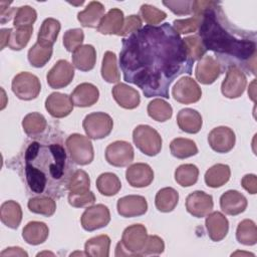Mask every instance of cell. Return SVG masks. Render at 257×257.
<instances>
[{
  "mask_svg": "<svg viewBox=\"0 0 257 257\" xmlns=\"http://www.w3.org/2000/svg\"><path fill=\"white\" fill-rule=\"evenodd\" d=\"M33 33V26L23 28H10L8 47L12 50L19 51L29 42Z\"/></svg>",
  "mask_w": 257,
  "mask_h": 257,
  "instance_id": "ee69618b",
  "label": "cell"
},
{
  "mask_svg": "<svg viewBox=\"0 0 257 257\" xmlns=\"http://www.w3.org/2000/svg\"><path fill=\"white\" fill-rule=\"evenodd\" d=\"M147 239V228L143 224L126 227L122 232L121 240L116 244L115 256H142Z\"/></svg>",
  "mask_w": 257,
  "mask_h": 257,
  "instance_id": "277c9868",
  "label": "cell"
},
{
  "mask_svg": "<svg viewBox=\"0 0 257 257\" xmlns=\"http://www.w3.org/2000/svg\"><path fill=\"white\" fill-rule=\"evenodd\" d=\"M230 177L231 170L228 165L216 164L206 171L204 180L208 187L220 188L230 180Z\"/></svg>",
  "mask_w": 257,
  "mask_h": 257,
  "instance_id": "4dcf8cb0",
  "label": "cell"
},
{
  "mask_svg": "<svg viewBox=\"0 0 257 257\" xmlns=\"http://www.w3.org/2000/svg\"><path fill=\"white\" fill-rule=\"evenodd\" d=\"M125 179L134 188H145L153 182L154 171L148 164L136 163L126 169Z\"/></svg>",
  "mask_w": 257,
  "mask_h": 257,
  "instance_id": "d6986e66",
  "label": "cell"
},
{
  "mask_svg": "<svg viewBox=\"0 0 257 257\" xmlns=\"http://www.w3.org/2000/svg\"><path fill=\"white\" fill-rule=\"evenodd\" d=\"M171 154L177 159H187L198 154V148L194 141L185 138H176L170 144Z\"/></svg>",
  "mask_w": 257,
  "mask_h": 257,
  "instance_id": "e575fe53",
  "label": "cell"
},
{
  "mask_svg": "<svg viewBox=\"0 0 257 257\" xmlns=\"http://www.w3.org/2000/svg\"><path fill=\"white\" fill-rule=\"evenodd\" d=\"M60 28L61 25L57 19L46 18L39 28L36 42L46 47H52L58 37Z\"/></svg>",
  "mask_w": 257,
  "mask_h": 257,
  "instance_id": "f546056e",
  "label": "cell"
},
{
  "mask_svg": "<svg viewBox=\"0 0 257 257\" xmlns=\"http://www.w3.org/2000/svg\"><path fill=\"white\" fill-rule=\"evenodd\" d=\"M110 247V238L101 234L88 239L84 244L85 255L92 257H108Z\"/></svg>",
  "mask_w": 257,
  "mask_h": 257,
  "instance_id": "d6a6232c",
  "label": "cell"
},
{
  "mask_svg": "<svg viewBox=\"0 0 257 257\" xmlns=\"http://www.w3.org/2000/svg\"><path fill=\"white\" fill-rule=\"evenodd\" d=\"M241 186L249 194L254 195L257 193V177L254 174H247L241 180Z\"/></svg>",
  "mask_w": 257,
  "mask_h": 257,
  "instance_id": "11a10c76",
  "label": "cell"
},
{
  "mask_svg": "<svg viewBox=\"0 0 257 257\" xmlns=\"http://www.w3.org/2000/svg\"><path fill=\"white\" fill-rule=\"evenodd\" d=\"M27 207L29 211L34 214L50 217L55 213L56 203L50 196H40L30 198L27 203Z\"/></svg>",
  "mask_w": 257,
  "mask_h": 257,
  "instance_id": "8d00e7d4",
  "label": "cell"
},
{
  "mask_svg": "<svg viewBox=\"0 0 257 257\" xmlns=\"http://www.w3.org/2000/svg\"><path fill=\"white\" fill-rule=\"evenodd\" d=\"M10 4H11L10 2H4V1L0 2V17H1L0 22H1V24L8 22L12 18L13 14L15 15L17 8H10L9 7Z\"/></svg>",
  "mask_w": 257,
  "mask_h": 257,
  "instance_id": "9f6ffc18",
  "label": "cell"
},
{
  "mask_svg": "<svg viewBox=\"0 0 257 257\" xmlns=\"http://www.w3.org/2000/svg\"><path fill=\"white\" fill-rule=\"evenodd\" d=\"M209 238L214 242L223 240L229 231L228 219L219 211L209 213L205 221Z\"/></svg>",
  "mask_w": 257,
  "mask_h": 257,
  "instance_id": "ffe728a7",
  "label": "cell"
},
{
  "mask_svg": "<svg viewBox=\"0 0 257 257\" xmlns=\"http://www.w3.org/2000/svg\"><path fill=\"white\" fill-rule=\"evenodd\" d=\"M49 235L48 226L39 221L28 222L22 230V238L27 244L39 245L46 241Z\"/></svg>",
  "mask_w": 257,
  "mask_h": 257,
  "instance_id": "83f0119b",
  "label": "cell"
},
{
  "mask_svg": "<svg viewBox=\"0 0 257 257\" xmlns=\"http://www.w3.org/2000/svg\"><path fill=\"white\" fill-rule=\"evenodd\" d=\"M133 141L136 147L149 157L157 156L162 150V137L152 126L139 124L133 132Z\"/></svg>",
  "mask_w": 257,
  "mask_h": 257,
  "instance_id": "8992f818",
  "label": "cell"
},
{
  "mask_svg": "<svg viewBox=\"0 0 257 257\" xmlns=\"http://www.w3.org/2000/svg\"><path fill=\"white\" fill-rule=\"evenodd\" d=\"M187 51H188V55L189 57L192 59L193 62H195L196 60H200L206 53V49L200 39V37L198 35H191V36H187L183 39Z\"/></svg>",
  "mask_w": 257,
  "mask_h": 257,
  "instance_id": "7dc6e473",
  "label": "cell"
},
{
  "mask_svg": "<svg viewBox=\"0 0 257 257\" xmlns=\"http://www.w3.org/2000/svg\"><path fill=\"white\" fill-rule=\"evenodd\" d=\"M164 250H165V243L163 239L157 235H150L148 236L142 256L160 255L164 252Z\"/></svg>",
  "mask_w": 257,
  "mask_h": 257,
  "instance_id": "f907efd6",
  "label": "cell"
},
{
  "mask_svg": "<svg viewBox=\"0 0 257 257\" xmlns=\"http://www.w3.org/2000/svg\"><path fill=\"white\" fill-rule=\"evenodd\" d=\"M0 256H22V257H27L28 254L25 252L22 248L20 247H8L5 250H3L0 253Z\"/></svg>",
  "mask_w": 257,
  "mask_h": 257,
  "instance_id": "6f0895ef",
  "label": "cell"
},
{
  "mask_svg": "<svg viewBox=\"0 0 257 257\" xmlns=\"http://www.w3.org/2000/svg\"><path fill=\"white\" fill-rule=\"evenodd\" d=\"M41 255H53L54 256V254L50 253V252H42V253H38L37 254V256H41Z\"/></svg>",
  "mask_w": 257,
  "mask_h": 257,
  "instance_id": "6125c7cd",
  "label": "cell"
},
{
  "mask_svg": "<svg viewBox=\"0 0 257 257\" xmlns=\"http://www.w3.org/2000/svg\"><path fill=\"white\" fill-rule=\"evenodd\" d=\"M65 147L70 160L74 164L85 166L93 161V146L88 137L80 134H72L67 137Z\"/></svg>",
  "mask_w": 257,
  "mask_h": 257,
  "instance_id": "5b68a950",
  "label": "cell"
},
{
  "mask_svg": "<svg viewBox=\"0 0 257 257\" xmlns=\"http://www.w3.org/2000/svg\"><path fill=\"white\" fill-rule=\"evenodd\" d=\"M0 219L6 227L17 229L22 220L21 206L13 200L5 201L0 207Z\"/></svg>",
  "mask_w": 257,
  "mask_h": 257,
  "instance_id": "f1b7e54d",
  "label": "cell"
},
{
  "mask_svg": "<svg viewBox=\"0 0 257 257\" xmlns=\"http://www.w3.org/2000/svg\"><path fill=\"white\" fill-rule=\"evenodd\" d=\"M247 78L243 70L235 65L227 67L226 77L222 81L221 91L227 98L240 97L246 88Z\"/></svg>",
  "mask_w": 257,
  "mask_h": 257,
  "instance_id": "9c48e42d",
  "label": "cell"
},
{
  "mask_svg": "<svg viewBox=\"0 0 257 257\" xmlns=\"http://www.w3.org/2000/svg\"><path fill=\"white\" fill-rule=\"evenodd\" d=\"M246 197L236 190H229L221 195L220 207L222 211L230 216H236L243 213L247 208Z\"/></svg>",
  "mask_w": 257,
  "mask_h": 257,
  "instance_id": "7402d4cb",
  "label": "cell"
},
{
  "mask_svg": "<svg viewBox=\"0 0 257 257\" xmlns=\"http://www.w3.org/2000/svg\"><path fill=\"white\" fill-rule=\"evenodd\" d=\"M163 4L177 15H189L192 13L193 1H163Z\"/></svg>",
  "mask_w": 257,
  "mask_h": 257,
  "instance_id": "db71d44e",
  "label": "cell"
},
{
  "mask_svg": "<svg viewBox=\"0 0 257 257\" xmlns=\"http://www.w3.org/2000/svg\"><path fill=\"white\" fill-rule=\"evenodd\" d=\"M53 49L52 47H46L38 42H36L31 48L28 50V61L29 63L37 68L43 67L51 58Z\"/></svg>",
  "mask_w": 257,
  "mask_h": 257,
  "instance_id": "b9f144b4",
  "label": "cell"
},
{
  "mask_svg": "<svg viewBox=\"0 0 257 257\" xmlns=\"http://www.w3.org/2000/svg\"><path fill=\"white\" fill-rule=\"evenodd\" d=\"M140 15L143 20L152 26H157L167 18V13L150 4H143L140 8Z\"/></svg>",
  "mask_w": 257,
  "mask_h": 257,
  "instance_id": "bcb514c9",
  "label": "cell"
},
{
  "mask_svg": "<svg viewBox=\"0 0 257 257\" xmlns=\"http://www.w3.org/2000/svg\"><path fill=\"white\" fill-rule=\"evenodd\" d=\"M123 21V12L118 8H112L104 14L96 29L99 33L104 35H118L122 28Z\"/></svg>",
  "mask_w": 257,
  "mask_h": 257,
  "instance_id": "cb8c5ba5",
  "label": "cell"
},
{
  "mask_svg": "<svg viewBox=\"0 0 257 257\" xmlns=\"http://www.w3.org/2000/svg\"><path fill=\"white\" fill-rule=\"evenodd\" d=\"M96 188L101 195L111 197L119 192L121 183L115 174L107 172L98 176L96 179Z\"/></svg>",
  "mask_w": 257,
  "mask_h": 257,
  "instance_id": "d590c367",
  "label": "cell"
},
{
  "mask_svg": "<svg viewBox=\"0 0 257 257\" xmlns=\"http://www.w3.org/2000/svg\"><path fill=\"white\" fill-rule=\"evenodd\" d=\"M199 169L193 164H183L175 171V180L182 187H191L198 181Z\"/></svg>",
  "mask_w": 257,
  "mask_h": 257,
  "instance_id": "60d3db41",
  "label": "cell"
},
{
  "mask_svg": "<svg viewBox=\"0 0 257 257\" xmlns=\"http://www.w3.org/2000/svg\"><path fill=\"white\" fill-rule=\"evenodd\" d=\"M73 105L77 107H88L96 103L99 98L98 88L88 82L78 84L70 94Z\"/></svg>",
  "mask_w": 257,
  "mask_h": 257,
  "instance_id": "44dd1931",
  "label": "cell"
},
{
  "mask_svg": "<svg viewBox=\"0 0 257 257\" xmlns=\"http://www.w3.org/2000/svg\"><path fill=\"white\" fill-rule=\"evenodd\" d=\"M84 40V33L80 28L68 29L63 35V45L69 52H73L80 47Z\"/></svg>",
  "mask_w": 257,
  "mask_h": 257,
  "instance_id": "c3c4849f",
  "label": "cell"
},
{
  "mask_svg": "<svg viewBox=\"0 0 257 257\" xmlns=\"http://www.w3.org/2000/svg\"><path fill=\"white\" fill-rule=\"evenodd\" d=\"M71 98L66 93L52 92L45 99V108L55 118H62L70 114L73 109Z\"/></svg>",
  "mask_w": 257,
  "mask_h": 257,
  "instance_id": "ac0fdd59",
  "label": "cell"
},
{
  "mask_svg": "<svg viewBox=\"0 0 257 257\" xmlns=\"http://www.w3.org/2000/svg\"><path fill=\"white\" fill-rule=\"evenodd\" d=\"M105 160L113 167H126L133 161L135 152L133 146L125 141H115L105 149Z\"/></svg>",
  "mask_w": 257,
  "mask_h": 257,
  "instance_id": "7c38bea8",
  "label": "cell"
},
{
  "mask_svg": "<svg viewBox=\"0 0 257 257\" xmlns=\"http://www.w3.org/2000/svg\"><path fill=\"white\" fill-rule=\"evenodd\" d=\"M172 95L178 102L190 104L201 99L202 89L195 79L190 76H183L173 86Z\"/></svg>",
  "mask_w": 257,
  "mask_h": 257,
  "instance_id": "8fae6325",
  "label": "cell"
},
{
  "mask_svg": "<svg viewBox=\"0 0 257 257\" xmlns=\"http://www.w3.org/2000/svg\"><path fill=\"white\" fill-rule=\"evenodd\" d=\"M22 127L28 137L36 138L45 132L47 121L41 113L30 112L24 116L22 120Z\"/></svg>",
  "mask_w": 257,
  "mask_h": 257,
  "instance_id": "836d02e7",
  "label": "cell"
},
{
  "mask_svg": "<svg viewBox=\"0 0 257 257\" xmlns=\"http://www.w3.org/2000/svg\"><path fill=\"white\" fill-rule=\"evenodd\" d=\"M74 77V68L65 59H59L47 72L46 80L51 88L59 89L67 86Z\"/></svg>",
  "mask_w": 257,
  "mask_h": 257,
  "instance_id": "4fadbf2b",
  "label": "cell"
},
{
  "mask_svg": "<svg viewBox=\"0 0 257 257\" xmlns=\"http://www.w3.org/2000/svg\"><path fill=\"white\" fill-rule=\"evenodd\" d=\"M13 93L22 100H32L38 96L41 90L39 78L27 71L16 74L11 82Z\"/></svg>",
  "mask_w": 257,
  "mask_h": 257,
  "instance_id": "52a82bcc",
  "label": "cell"
},
{
  "mask_svg": "<svg viewBox=\"0 0 257 257\" xmlns=\"http://www.w3.org/2000/svg\"><path fill=\"white\" fill-rule=\"evenodd\" d=\"M72 65L80 71L91 70L96 61L95 48L90 44H84L72 52Z\"/></svg>",
  "mask_w": 257,
  "mask_h": 257,
  "instance_id": "484cf974",
  "label": "cell"
},
{
  "mask_svg": "<svg viewBox=\"0 0 257 257\" xmlns=\"http://www.w3.org/2000/svg\"><path fill=\"white\" fill-rule=\"evenodd\" d=\"M105 8L98 1H91L80 12L77 13V20L83 27L97 28L101 18L104 16Z\"/></svg>",
  "mask_w": 257,
  "mask_h": 257,
  "instance_id": "d4e9b609",
  "label": "cell"
},
{
  "mask_svg": "<svg viewBox=\"0 0 257 257\" xmlns=\"http://www.w3.org/2000/svg\"><path fill=\"white\" fill-rule=\"evenodd\" d=\"M110 212L103 204H96L87 207L80 217L81 227L88 232L98 230L108 225Z\"/></svg>",
  "mask_w": 257,
  "mask_h": 257,
  "instance_id": "30bf717a",
  "label": "cell"
},
{
  "mask_svg": "<svg viewBox=\"0 0 257 257\" xmlns=\"http://www.w3.org/2000/svg\"><path fill=\"white\" fill-rule=\"evenodd\" d=\"M9 35H10V28H3L0 30V37H1V50L5 48V46H8L9 41Z\"/></svg>",
  "mask_w": 257,
  "mask_h": 257,
  "instance_id": "680465c9",
  "label": "cell"
},
{
  "mask_svg": "<svg viewBox=\"0 0 257 257\" xmlns=\"http://www.w3.org/2000/svg\"><path fill=\"white\" fill-rule=\"evenodd\" d=\"M117 213L124 218H133L145 215L148 211V203L145 197L128 195L121 197L116 203Z\"/></svg>",
  "mask_w": 257,
  "mask_h": 257,
  "instance_id": "e0dca14e",
  "label": "cell"
},
{
  "mask_svg": "<svg viewBox=\"0 0 257 257\" xmlns=\"http://www.w3.org/2000/svg\"><path fill=\"white\" fill-rule=\"evenodd\" d=\"M68 203L70 206L74 208H82V207H89L94 204L95 196L91 191H88L83 194H68Z\"/></svg>",
  "mask_w": 257,
  "mask_h": 257,
  "instance_id": "816d5d0a",
  "label": "cell"
},
{
  "mask_svg": "<svg viewBox=\"0 0 257 257\" xmlns=\"http://www.w3.org/2000/svg\"><path fill=\"white\" fill-rule=\"evenodd\" d=\"M111 93L116 103L125 109H134L138 107L141 102L139 91L125 83H117L114 85Z\"/></svg>",
  "mask_w": 257,
  "mask_h": 257,
  "instance_id": "603a6c76",
  "label": "cell"
},
{
  "mask_svg": "<svg viewBox=\"0 0 257 257\" xmlns=\"http://www.w3.org/2000/svg\"><path fill=\"white\" fill-rule=\"evenodd\" d=\"M177 123L181 131L188 134H197L202 128L203 119L199 111L187 107L178 112Z\"/></svg>",
  "mask_w": 257,
  "mask_h": 257,
  "instance_id": "4316f807",
  "label": "cell"
},
{
  "mask_svg": "<svg viewBox=\"0 0 257 257\" xmlns=\"http://www.w3.org/2000/svg\"><path fill=\"white\" fill-rule=\"evenodd\" d=\"M201 22L200 16H191L186 19H176L173 21V28L181 35L194 33L199 29Z\"/></svg>",
  "mask_w": 257,
  "mask_h": 257,
  "instance_id": "681fc988",
  "label": "cell"
},
{
  "mask_svg": "<svg viewBox=\"0 0 257 257\" xmlns=\"http://www.w3.org/2000/svg\"><path fill=\"white\" fill-rule=\"evenodd\" d=\"M179 193L172 187H166L158 191L155 197L156 208L163 213L172 212L178 205Z\"/></svg>",
  "mask_w": 257,
  "mask_h": 257,
  "instance_id": "1f68e13d",
  "label": "cell"
},
{
  "mask_svg": "<svg viewBox=\"0 0 257 257\" xmlns=\"http://www.w3.org/2000/svg\"><path fill=\"white\" fill-rule=\"evenodd\" d=\"M101 77L108 83L118 82L120 74L117 69L116 56L112 51H106L101 62Z\"/></svg>",
  "mask_w": 257,
  "mask_h": 257,
  "instance_id": "ab89813d",
  "label": "cell"
},
{
  "mask_svg": "<svg viewBox=\"0 0 257 257\" xmlns=\"http://www.w3.org/2000/svg\"><path fill=\"white\" fill-rule=\"evenodd\" d=\"M82 127L89 139L100 140L111 133L113 120L110 115L105 112H91L84 117Z\"/></svg>",
  "mask_w": 257,
  "mask_h": 257,
  "instance_id": "ba28073f",
  "label": "cell"
},
{
  "mask_svg": "<svg viewBox=\"0 0 257 257\" xmlns=\"http://www.w3.org/2000/svg\"><path fill=\"white\" fill-rule=\"evenodd\" d=\"M142 28V19L139 15H130L127 16L124 21L121 30L118 33V36L127 37L128 35L137 32Z\"/></svg>",
  "mask_w": 257,
  "mask_h": 257,
  "instance_id": "f5cc1de1",
  "label": "cell"
},
{
  "mask_svg": "<svg viewBox=\"0 0 257 257\" xmlns=\"http://www.w3.org/2000/svg\"><path fill=\"white\" fill-rule=\"evenodd\" d=\"M193 61L181 35L169 23L146 25L122 38L119 66L123 79L146 97L169 98V88L183 73H192Z\"/></svg>",
  "mask_w": 257,
  "mask_h": 257,
  "instance_id": "6da1fadb",
  "label": "cell"
},
{
  "mask_svg": "<svg viewBox=\"0 0 257 257\" xmlns=\"http://www.w3.org/2000/svg\"><path fill=\"white\" fill-rule=\"evenodd\" d=\"M236 239L245 246H252L257 243V228L253 220L241 221L236 229Z\"/></svg>",
  "mask_w": 257,
  "mask_h": 257,
  "instance_id": "74e56055",
  "label": "cell"
},
{
  "mask_svg": "<svg viewBox=\"0 0 257 257\" xmlns=\"http://www.w3.org/2000/svg\"><path fill=\"white\" fill-rule=\"evenodd\" d=\"M235 255H246V256L251 255V256H254V254H252V253H248V252H240V251H237V252H235V253H233V254H232V256H235Z\"/></svg>",
  "mask_w": 257,
  "mask_h": 257,
  "instance_id": "94428289",
  "label": "cell"
},
{
  "mask_svg": "<svg viewBox=\"0 0 257 257\" xmlns=\"http://www.w3.org/2000/svg\"><path fill=\"white\" fill-rule=\"evenodd\" d=\"M147 111L151 118L160 122L167 121L173 115V108L171 104L162 98H155L150 101Z\"/></svg>",
  "mask_w": 257,
  "mask_h": 257,
  "instance_id": "f35d334b",
  "label": "cell"
},
{
  "mask_svg": "<svg viewBox=\"0 0 257 257\" xmlns=\"http://www.w3.org/2000/svg\"><path fill=\"white\" fill-rule=\"evenodd\" d=\"M213 207V197L203 191H195L189 194L186 199V209L188 213L196 218L206 217L212 212Z\"/></svg>",
  "mask_w": 257,
  "mask_h": 257,
  "instance_id": "9a60e30c",
  "label": "cell"
},
{
  "mask_svg": "<svg viewBox=\"0 0 257 257\" xmlns=\"http://www.w3.org/2000/svg\"><path fill=\"white\" fill-rule=\"evenodd\" d=\"M24 175L33 194L56 196L67 189V157L58 143L44 144L34 141L24 152Z\"/></svg>",
  "mask_w": 257,
  "mask_h": 257,
  "instance_id": "3957f363",
  "label": "cell"
},
{
  "mask_svg": "<svg viewBox=\"0 0 257 257\" xmlns=\"http://www.w3.org/2000/svg\"><path fill=\"white\" fill-rule=\"evenodd\" d=\"M192 13L201 17L199 37L205 49L217 55L221 66L242 65L252 74L256 73L255 39L233 27L219 2L193 1Z\"/></svg>",
  "mask_w": 257,
  "mask_h": 257,
  "instance_id": "7a4b0ae2",
  "label": "cell"
},
{
  "mask_svg": "<svg viewBox=\"0 0 257 257\" xmlns=\"http://www.w3.org/2000/svg\"><path fill=\"white\" fill-rule=\"evenodd\" d=\"M37 12L34 8L29 5H24L18 7L15 15L13 26L14 28H23V27H31L33 23L36 21Z\"/></svg>",
  "mask_w": 257,
  "mask_h": 257,
  "instance_id": "f6af8a7d",
  "label": "cell"
},
{
  "mask_svg": "<svg viewBox=\"0 0 257 257\" xmlns=\"http://www.w3.org/2000/svg\"><path fill=\"white\" fill-rule=\"evenodd\" d=\"M90 179L88 174L83 170L74 171L68 180L67 190L72 194H83L89 191Z\"/></svg>",
  "mask_w": 257,
  "mask_h": 257,
  "instance_id": "7bdbcfd3",
  "label": "cell"
},
{
  "mask_svg": "<svg viewBox=\"0 0 257 257\" xmlns=\"http://www.w3.org/2000/svg\"><path fill=\"white\" fill-rule=\"evenodd\" d=\"M255 84H256V79H253V81L251 82L249 88H248V95L249 97L255 102L256 101V94H255Z\"/></svg>",
  "mask_w": 257,
  "mask_h": 257,
  "instance_id": "91938a15",
  "label": "cell"
},
{
  "mask_svg": "<svg viewBox=\"0 0 257 257\" xmlns=\"http://www.w3.org/2000/svg\"><path fill=\"white\" fill-rule=\"evenodd\" d=\"M235 142V133L228 126L214 127L208 135V143L211 149L220 154L230 152L234 148Z\"/></svg>",
  "mask_w": 257,
  "mask_h": 257,
  "instance_id": "5bb4252c",
  "label": "cell"
},
{
  "mask_svg": "<svg viewBox=\"0 0 257 257\" xmlns=\"http://www.w3.org/2000/svg\"><path fill=\"white\" fill-rule=\"evenodd\" d=\"M222 66L220 62L211 55L203 56L195 68L196 79L202 84H212L220 76Z\"/></svg>",
  "mask_w": 257,
  "mask_h": 257,
  "instance_id": "2e32d148",
  "label": "cell"
}]
</instances>
